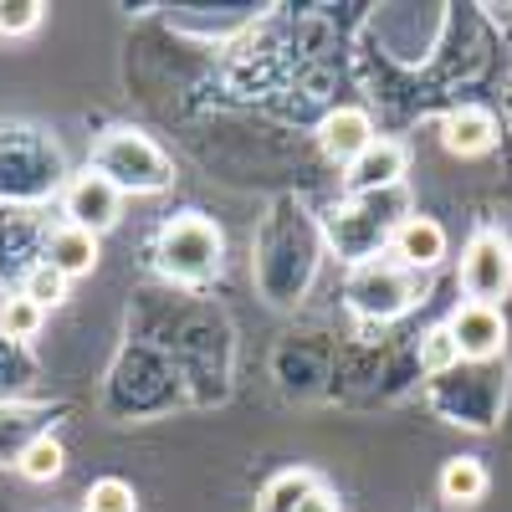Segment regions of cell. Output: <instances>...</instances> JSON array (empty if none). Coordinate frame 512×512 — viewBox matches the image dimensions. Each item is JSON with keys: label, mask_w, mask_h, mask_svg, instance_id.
I'll return each mask as SVG.
<instances>
[{"label": "cell", "mask_w": 512, "mask_h": 512, "mask_svg": "<svg viewBox=\"0 0 512 512\" xmlns=\"http://www.w3.org/2000/svg\"><path fill=\"white\" fill-rule=\"evenodd\" d=\"M47 16L41 0H0V36H31Z\"/></svg>", "instance_id": "18"}, {"label": "cell", "mask_w": 512, "mask_h": 512, "mask_svg": "<svg viewBox=\"0 0 512 512\" xmlns=\"http://www.w3.org/2000/svg\"><path fill=\"white\" fill-rule=\"evenodd\" d=\"M400 175H405V144H395V139H374L349 164V185L354 190H395Z\"/></svg>", "instance_id": "9"}, {"label": "cell", "mask_w": 512, "mask_h": 512, "mask_svg": "<svg viewBox=\"0 0 512 512\" xmlns=\"http://www.w3.org/2000/svg\"><path fill=\"white\" fill-rule=\"evenodd\" d=\"M62 210H67V226L88 231V236H103V231H113L118 216H123V195H118L103 175L82 169V175H72V185H67V195H62Z\"/></svg>", "instance_id": "5"}, {"label": "cell", "mask_w": 512, "mask_h": 512, "mask_svg": "<svg viewBox=\"0 0 512 512\" xmlns=\"http://www.w3.org/2000/svg\"><path fill=\"white\" fill-rule=\"evenodd\" d=\"M21 292L31 297L36 308H57L62 297H67V277H62L52 262H36V267L26 272V287H21Z\"/></svg>", "instance_id": "17"}, {"label": "cell", "mask_w": 512, "mask_h": 512, "mask_svg": "<svg viewBox=\"0 0 512 512\" xmlns=\"http://www.w3.org/2000/svg\"><path fill=\"white\" fill-rule=\"evenodd\" d=\"M82 512H139L134 502V487L118 482V477H103L88 487V497H82Z\"/></svg>", "instance_id": "16"}, {"label": "cell", "mask_w": 512, "mask_h": 512, "mask_svg": "<svg viewBox=\"0 0 512 512\" xmlns=\"http://www.w3.org/2000/svg\"><path fill=\"white\" fill-rule=\"evenodd\" d=\"M420 359H425V369H431V374H446L451 364H461V354H456V338H451V328H446V323L425 333V349H420Z\"/></svg>", "instance_id": "19"}, {"label": "cell", "mask_w": 512, "mask_h": 512, "mask_svg": "<svg viewBox=\"0 0 512 512\" xmlns=\"http://www.w3.org/2000/svg\"><path fill=\"white\" fill-rule=\"evenodd\" d=\"M93 175H103L118 195H159L169 180H175V164H169V154L134 134V128H113V134H103L93 144Z\"/></svg>", "instance_id": "1"}, {"label": "cell", "mask_w": 512, "mask_h": 512, "mask_svg": "<svg viewBox=\"0 0 512 512\" xmlns=\"http://www.w3.org/2000/svg\"><path fill=\"white\" fill-rule=\"evenodd\" d=\"M318 144H323V154L333 164H354L374 144V123H369L364 108H333L323 118V128H318Z\"/></svg>", "instance_id": "7"}, {"label": "cell", "mask_w": 512, "mask_h": 512, "mask_svg": "<svg viewBox=\"0 0 512 512\" xmlns=\"http://www.w3.org/2000/svg\"><path fill=\"white\" fill-rule=\"evenodd\" d=\"M441 497L456 502V507H477L487 497V466L477 456H456L446 461V472H441Z\"/></svg>", "instance_id": "12"}, {"label": "cell", "mask_w": 512, "mask_h": 512, "mask_svg": "<svg viewBox=\"0 0 512 512\" xmlns=\"http://www.w3.org/2000/svg\"><path fill=\"white\" fill-rule=\"evenodd\" d=\"M41 323H47V308H36L26 292H16V297H6V303H0V333L16 338V344L36 338V333H41Z\"/></svg>", "instance_id": "14"}, {"label": "cell", "mask_w": 512, "mask_h": 512, "mask_svg": "<svg viewBox=\"0 0 512 512\" xmlns=\"http://www.w3.org/2000/svg\"><path fill=\"white\" fill-rule=\"evenodd\" d=\"M297 512H338V502H333V492L313 487V492L303 497V507H297Z\"/></svg>", "instance_id": "20"}, {"label": "cell", "mask_w": 512, "mask_h": 512, "mask_svg": "<svg viewBox=\"0 0 512 512\" xmlns=\"http://www.w3.org/2000/svg\"><path fill=\"white\" fill-rule=\"evenodd\" d=\"M441 256H446V231H441V221L410 216V221L395 231V262H400L405 272H431Z\"/></svg>", "instance_id": "8"}, {"label": "cell", "mask_w": 512, "mask_h": 512, "mask_svg": "<svg viewBox=\"0 0 512 512\" xmlns=\"http://www.w3.org/2000/svg\"><path fill=\"white\" fill-rule=\"evenodd\" d=\"M47 262L72 282V277H88L93 267H98V236H88V231H77V226H62V231H52V246H47Z\"/></svg>", "instance_id": "11"}, {"label": "cell", "mask_w": 512, "mask_h": 512, "mask_svg": "<svg viewBox=\"0 0 512 512\" xmlns=\"http://www.w3.org/2000/svg\"><path fill=\"white\" fill-rule=\"evenodd\" d=\"M441 144L456 154V159H477L497 144V123L487 108H456L446 123H441Z\"/></svg>", "instance_id": "10"}, {"label": "cell", "mask_w": 512, "mask_h": 512, "mask_svg": "<svg viewBox=\"0 0 512 512\" xmlns=\"http://www.w3.org/2000/svg\"><path fill=\"white\" fill-rule=\"evenodd\" d=\"M313 487H318L313 472H282V477L267 482V492H262V512H297Z\"/></svg>", "instance_id": "15"}, {"label": "cell", "mask_w": 512, "mask_h": 512, "mask_svg": "<svg viewBox=\"0 0 512 512\" xmlns=\"http://www.w3.org/2000/svg\"><path fill=\"white\" fill-rule=\"evenodd\" d=\"M62 466H67V456H62V441H57V436H36V441L16 456V472H21L26 482H57Z\"/></svg>", "instance_id": "13"}, {"label": "cell", "mask_w": 512, "mask_h": 512, "mask_svg": "<svg viewBox=\"0 0 512 512\" xmlns=\"http://www.w3.org/2000/svg\"><path fill=\"white\" fill-rule=\"evenodd\" d=\"M461 292L466 303L497 308L502 297L512 292V246L502 231H477L461 251Z\"/></svg>", "instance_id": "4"}, {"label": "cell", "mask_w": 512, "mask_h": 512, "mask_svg": "<svg viewBox=\"0 0 512 512\" xmlns=\"http://www.w3.org/2000/svg\"><path fill=\"white\" fill-rule=\"evenodd\" d=\"M420 297L415 287V272H405L395 256L390 262H359L354 277H349V308L359 318H379V323H390L400 318L410 303Z\"/></svg>", "instance_id": "3"}, {"label": "cell", "mask_w": 512, "mask_h": 512, "mask_svg": "<svg viewBox=\"0 0 512 512\" xmlns=\"http://www.w3.org/2000/svg\"><path fill=\"white\" fill-rule=\"evenodd\" d=\"M159 256V272L175 277V282H205L221 272V231L210 226L205 216H175L159 226L154 241Z\"/></svg>", "instance_id": "2"}, {"label": "cell", "mask_w": 512, "mask_h": 512, "mask_svg": "<svg viewBox=\"0 0 512 512\" xmlns=\"http://www.w3.org/2000/svg\"><path fill=\"white\" fill-rule=\"evenodd\" d=\"M446 328H451V338H456V354H461V359H472V364L497 359L502 344H507V323H502V313H497V308H482V303H461V308L451 313Z\"/></svg>", "instance_id": "6"}]
</instances>
